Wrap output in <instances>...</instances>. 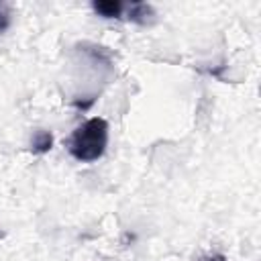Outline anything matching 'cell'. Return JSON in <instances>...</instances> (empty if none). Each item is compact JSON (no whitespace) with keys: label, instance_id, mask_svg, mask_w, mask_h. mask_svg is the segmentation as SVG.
Returning a JSON list of instances; mask_svg holds the SVG:
<instances>
[{"label":"cell","instance_id":"cell-2","mask_svg":"<svg viewBox=\"0 0 261 261\" xmlns=\"http://www.w3.org/2000/svg\"><path fill=\"white\" fill-rule=\"evenodd\" d=\"M92 8L96 14L104 16V18H120L122 10H124V6L120 2H94Z\"/></svg>","mask_w":261,"mask_h":261},{"label":"cell","instance_id":"cell-3","mask_svg":"<svg viewBox=\"0 0 261 261\" xmlns=\"http://www.w3.org/2000/svg\"><path fill=\"white\" fill-rule=\"evenodd\" d=\"M149 16H153V8L149 4L135 2V4L128 6V16H126L128 20L139 22V24H145V22H149Z\"/></svg>","mask_w":261,"mask_h":261},{"label":"cell","instance_id":"cell-1","mask_svg":"<svg viewBox=\"0 0 261 261\" xmlns=\"http://www.w3.org/2000/svg\"><path fill=\"white\" fill-rule=\"evenodd\" d=\"M106 145H108V122L98 116L80 124L65 141L69 155L82 163L98 161L104 155Z\"/></svg>","mask_w":261,"mask_h":261},{"label":"cell","instance_id":"cell-6","mask_svg":"<svg viewBox=\"0 0 261 261\" xmlns=\"http://www.w3.org/2000/svg\"><path fill=\"white\" fill-rule=\"evenodd\" d=\"M200 261H226V257L224 255H208V257H204Z\"/></svg>","mask_w":261,"mask_h":261},{"label":"cell","instance_id":"cell-4","mask_svg":"<svg viewBox=\"0 0 261 261\" xmlns=\"http://www.w3.org/2000/svg\"><path fill=\"white\" fill-rule=\"evenodd\" d=\"M51 145H53V137L47 130H41L33 137V151L35 153H45L51 149Z\"/></svg>","mask_w":261,"mask_h":261},{"label":"cell","instance_id":"cell-5","mask_svg":"<svg viewBox=\"0 0 261 261\" xmlns=\"http://www.w3.org/2000/svg\"><path fill=\"white\" fill-rule=\"evenodd\" d=\"M10 24V14H8V6L0 4V33H4Z\"/></svg>","mask_w":261,"mask_h":261}]
</instances>
